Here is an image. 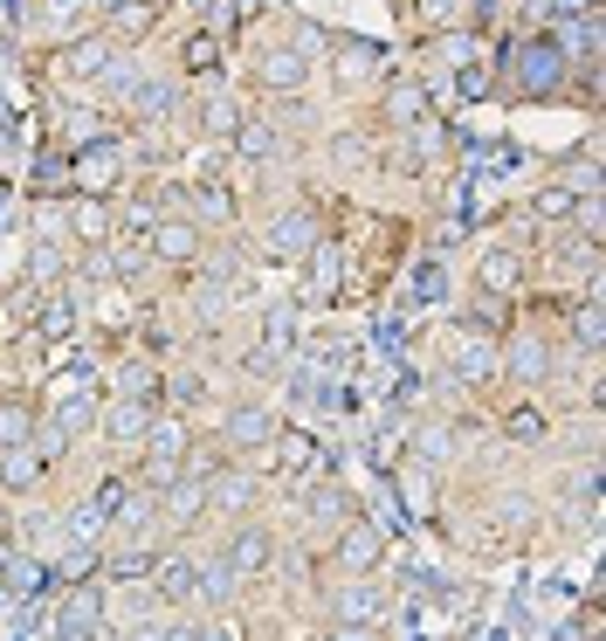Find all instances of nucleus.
Here are the masks:
<instances>
[{
  "label": "nucleus",
  "mask_w": 606,
  "mask_h": 641,
  "mask_svg": "<svg viewBox=\"0 0 606 641\" xmlns=\"http://www.w3.org/2000/svg\"><path fill=\"white\" fill-rule=\"evenodd\" d=\"M510 63H517V90H524V97H551V90L565 84V69H572V56H565L551 35H531Z\"/></svg>",
  "instance_id": "f257e3e1"
},
{
  "label": "nucleus",
  "mask_w": 606,
  "mask_h": 641,
  "mask_svg": "<svg viewBox=\"0 0 606 641\" xmlns=\"http://www.w3.org/2000/svg\"><path fill=\"white\" fill-rule=\"evenodd\" d=\"M187 449H194L187 421H159V428H145V483H152V490H166V483L179 476Z\"/></svg>",
  "instance_id": "f03ea898"
},
{
  "label": "nucleus",
  "mask_w": 606,
  "mask_h": 641,
  "mask_svg": "<svg viewBox=\"0 0 606 641\" xmlns=\"http://www.w3.org/2000/svg\"><path fill=\"white\" fill-rule=\"evenodd\" d=\"M118 166H124V152H118L111 139H90V145L69 159V187H84L90 200H103V194L118 187Z\"/></svg>",
  "instance_id": "7ed1b4c3"
},
{
  "label": "nucleus",
  "mask_w": 606,
  "mask_h": 641,
  "mask_svg": "<svg viewBox=\"0 0 606 641\" xmlns=\"http://www.w3.org/2000/svg\"><path fill=\"white\" fill-rule=\"evenodd\" d=\"M331 621L338 628H379L386 621V594H379V586H365V579L338 586V594H331Z\"/></svg>",
  "instance_id": "20e7f679"
},
{
  "label": "nucleus",
  "mask_w": 606,
  "mask_h": 641,
  "mask_svg": "<svg viewBox=\"0 0 606 641\" xmlns=\"http://www.w3.org/2000/svg\"><path fill=\"white\" fill-rule=\"evenodd\" d=\"M145 235H152V255H159V263H173V269L200 263V228L194 221H152Z\"/></svg>",
  "instance_id": "39448f33"
},
{
  "label": "nucleus",
  "mask_w": 606,
  "mask_h": 641,
  "mask_svg": "<svg viewBox=\"0 0 606 641\" xmlns=\"http://www.w3.org/2000/svg\"><path fill=\"white\" fill-rule=\"evenodd\" d=\"M379 552H386V538H379V524H365V518H352L345 538H338V566H345L352 579L373 573V566H379Z\"/></svg>",
  "instance_id": "423d86ee"
},
{
  "label": "nucleus",
  "mask_w": 606,
  "mask_h": 641,
  "mask_svg": "<svg viewBox=\"0 0 606 641\" xmlns=\"http://www.w3.org/2000/svg\"><path fill=\"white\" fill-rule=\"evenodd\" d=\"M310 242H318V214H310V208H283L269 221V235H262V248H269V255H304Z\"/></svg>",
  "instance_id": "0eeeda50"
},
{
  "label": "nucleus",
  "mask_w": 606,
  "mask_h": 641,
  "mask_svg": "<svg viewBox=\"0 0 606 641\" xmlns=\"http://www.w3.org/2000/svg\"><path fill=\"white\" fill-rule=\"evenodd\" d=\"M221 559L234 566V579H249V573H269V566H276V538L249 524V531H234V538H228V552H221Z\"/></svg>",
  "instance_id": "6e6552de"
},
{
  "label": "nucleus",
  "mask_w": 606,
  "mask_h": 641,
  "mask_svg": "<svg viewBox=\"0 0 606 641\" xmlns=\"http://www.w3.org/2000/svg\"><path fill=\"white\" fill-rule=\"evenodd\" d=\"M221 442H228V449H262V442H276V421H269V407H228V421H221Z\"/></svg>",
  "instance_id": "1a4fd4ad"
},
{
  "label": "nucleus",
  "mask_w": 606,
  "mask_h": 641,
  "mask_svg": "<svg viewBox=\"0 0 606 641\" xmlns=\"http://www.w3.org/2000/svg\"><path fill=\"white\" fill-rule=\"evenodd\" d=\"M48 476V455L35 442H21V449H0V490H35V483Z\"/></svg>",
  "instance_id": "9d476101"
},
{
  "label": "nucleus",
  "mask_w": 606,
  "mask_h": 641,
  "mask_svg": "<svg viewBox=\"0 0 606 641\" xmlns=\"http://www.w3.org/2000/svg\"><path fill=\"white\" fill-rule=\"evenodd\" d=\"M551 42H559L565 56L593 63V56H599V14H565V21H551Z\"/></svg>",
  "instance_id": "9b49d317"
},
{
  "label": "nucleus",
  "mask_w": 606,
  "mask_h": 641,
  "mask_svg": "<svg viewBox=\"0 0 606 641\" xmlns=\"http://www.w3.org/2000/svg\"><path fill=\"white\" fill-rule=\"evenodd\" d=\"M97 621H103L97 594H84V586H76V594L63 600V614H56V634H63V641H97Z\"/></svg>",
  "instance_id": "f8f14e48"
},
{
  "label": "nucleus",
  "mask_w": 606,
  "mask_h": 641,
  "mask_svg": "<svg viewBox=\"0 0 606 641\" xmlns=\"http://www.w3.org/2000/svg\"><path fill=\"white\" fill-rule=\"evenodd\" d=\"M103 69H111V35H84V42H69L63 76H76V84H97Z\"/></svg>",
  "instance_id": "ddd939ff"
},
{
  "label": "nucleus",
  "mask_w": 606,
  "mask_h": 641,
  "mask_svg": "<svg viewBox=\"0 0 606 641\" xmlns=\"http://www.w3.org/2000/svg\"><path fill=\"white\" fill-rule=\"evenodd\" d=\"M145 428H152V407L145 400H111L103 407V434H111V442H145Z\"/></svg>",
  "instance_id": "4468645a"
},
{
  "label": "nucleus",
  "mask_w": 606,
  "mask_h": 641,
  "mask_svg": "<svg viewBox=\"0 0 606 641\" xmlns=\"http://www.w3.org/2000/svg\"><path fill=\"white\" fill-rule=\"evenodd\" d=\"M455 373L469 379V387H489V379L504 373V358H496L489 339H462V345H455Z\"/></svg>",
  "instance_id": "2eb2a0df"
},
{
  "label": "nucleus",
  "mask_w": 606,
  "mask_h": 641,
  "mask_svg": "<svg viewBox=\"0 0 606 641\" xmlns=\"http://www.w3.org/2000/svg\"><path fill=\"white\" fill-rule=\"evenodd\" d=\"M200 510H207V483L173 476V483H166V497H159V518H166V524H194Z\"/></svg>",
  "instance_id": "dca6fc26"
},
{
  "label": "nucleus",
  "mask_w": 606,
  "mask_h": 641,
  "mask_svg": "<svg viewBox=\"0 0 606 641\" xmlns=\"http://www.w3.org/2000/svg\"><path fill=\"white\" fill-rule=\"evenodd\" d=\"M276 463H283L289 476H318V469H324V455H318V442H310L304 428H283V442H276Z\"/></svg>",
  "instance_id": "f3484780"
},
{
  "label": "nucleus",
  "mask_w": 606,
  "mask_h": 641,
  "mask_svg": "<svg viewBox=\"0 0 606 641\" xmlns=\"http://www.w3.org/2000/svg\"><path fill=\"white\" fill-rule=\"evenodd\" d=\"M152 586H159V600H194L200 594L194 559H152Z\"/></svg>",
  "instance_id": "a211bd4d"
},
{
  "label": "nucleus",
  "mask_w": 606,
  "mask_h": 641,
  "mask_svg": "<svg viewBox=\"0 0 606 641\" xmlns=\"http://www.w3.org/2000/svg\"><path fill=\"white\" fill-rule=\"evenodd\" d=\"M69 228H76V242H90V248H103V242H111V208H103V200H76V208H69Z\"/></svg>",
  "instance_id": "6ab92c4d"
},
{
  "label": "nucleus",
  "mask_w": 606,
  "mask_h": 641,
  "mask_svg": "<svg viewBox=\"0 0 606 641\" xmlns=\"http://www.w3.org/2000/svg\"><path fill=\"white\" fill-rule=\"evenodd\" d=\"M304 504H310V518H318V524H352V518H359L352 490H338V483H318V490H310Z\"/></svg>",
  "instance_id": "aec40b11"
},
{
  "label": "nucleus",
  "mask_w": 606,
  "mask_h": 641,
  "mask_svg": "<svg viewBox=\"0 0 606 641\" xmlns=\"http://www.w3.org/2000/svg\"><path fill=\"white\" fill-rule=\"evenodd\" d=\"M510 373L524 379V387H531V379H544V373H551V345L538 339V331H524V339L510 345Z\"/></svg>",
  "instance_id": "412c9836"
},
{
  "label": "nucleus",
  "mask_w": 606,
  "mask_h": 641,
  "mask_svg": "<svg viewBox=\"0 0 606 641\" xmlns=\"http://www.w3.org/2000/svg\"><path fill=\"white\" fill-rule=\"evenodd\" d=\"M304 48H269V56H262V84H269V90H297L304 84Z\"/></svg>",
  "instance_id": "4be33fe9"
},
{
  "label": "nucleus",
  "mask_w": 606,
  "mask_h": 641,
  "mask_svg": "<svg viewBox=\"0 0 606 641\" xmlns=\"http://www.w3.org/2000/svg\"><path fill=\"white\" fill-rule=\"evenodd\" d=\"M194 579H200L194 600H207V607H228V600H234V566H228V559H207V566H194Z\"/></svg>",
  "instance_id": "5701e85b"
},
{
  "label": "nucleus",
  "mask_w": 606,
  "mask_h": 641,
  "mask_svg": "<svg viewBox=\"0 0 606 641\" xmlns=\"http://www.w3.org/2000/svg\"><path fill=\"white\" fill-rule=\"evenodd\" d=\"M35 442V407L29 400H0V449Z\"/></svg>",
  "instance_id": "b1692460"
},
{
  "label": "nucleus",
  "mask_w": 606,
  "mask_h": 641,
  "mask_svg": "<svg viewBox=\"0 0 606 641\" xmlns=\"http://www.w3.org/2000/svg\"><path fill=\"white\" fill-rule=\"evenodd\" d=\"M234 124H242V104H234V97H207L200 104V132L207 139H234Z\"/></svg>",
  "instance_id": "393cba45"
},
{
  "label": "nucleus",
  "mask_w": 606,
  "mask_h": 641,
  "mask_svg": "<svg viewBox=\"0 0 606 641\" xmlns=\"http://www.w3.org/2000/svg\"><path fill=\"white\" fill-rule=\"evenodd\" d=\"M476 284H483V297H496V290H517V255H510V248H489Z\"/></svg>",
  "instance_id": "a878e982"
},
{
  "label": "nucleus",
  "mask_w": 606,
  "mask_h": 641,
  "mask_svg": "<svg viewBox=\"0 0 606 641\" xmlns=\"http://www.w3.org/2000/svg\"><path fill=\"white\" fill-rule=\"evenodd\" d=\"M386 118H393V124H420V118H428V97H420V84H393V90H386Z\"/></svg>",
  "instance_id": "bb28decb"
},
{
  "label": "nucleus",
  "mask_w": 606,
  "mask_h": 641,
  "mask_svg": "<svg viewBox=\"0 0 606 641\" xmlns=\"http://www.w3.org/2000/svg\"><path fill=\"white\" fill-rule=\"evenodd\" d=\"M304 255H310V297H331V290H338V269H345V263H338L324 242H310Z\"/></svg>",
  "instance_id": "cd10ccee"
},
{
  "label": "nucleus",
  "mask_w": 606,
  "mask_h": 641,
  "mask_svg": "<svg viewBox=\"0 0 606 641\" xmlns=\"http://www.w3.org/2000/svg\"><path fill=\"white\" fill-rule=\"evenodd\" d=\"M84 428H97V400H84V394L56 400V434H84Z\"/></svg>",
  "instance_id": "c85d7f7f"
},
{
  "label": "nucleus",
  "mask_w": 606,
  "mask_h": 641,
  "mask_svg": "<svg viewBox=\"0 0 606 641\" xmlns=\"http://www.w3.org/2000/svg\"><path fill=\"white\" fill-rule=\"evenodd\" d=\"M194 208H200V221H234V194L207 179V187H194Z\"/></svg>",
  "instance_id": "c756f323"
},
{
  "label": "nucleus",
  "mask_w": 606,
  "mask_h": 641,
  "mask_svg": "<svg viewBox=\"0 0 606 641\" xmlns=\"http://www.w3.org/2000/svg\"><path fill=\"white\" fill-rule=\"evenodd\" d=\"M234 145H242V159H269V152H276V132H269V124H234Z\"/></svg>",
  "instance_id": "7c9ffc66"
},
{
  "label": "nucleus",
  "mask_w": 606,
  "mask_h": 641,
  "mask_svg": "<svg viewBox=\"0 0 606 641\" xmlns=\"http://www.w3.org/2000/svg\"><path fill=\"white\" fill-rule=\"evenodd\" d=\"M152 14H159V8H145V0H124V8H111V35H145Z\"/></svg>",
  "instance_id": "2f4dec72"
},
{
  "label": "nucleus",
  "mask_w": 606,
  "mask_h": 641,
  "mask_svg": "<svg viewBox=\"0 0 606 641\" xmlns=\"http://www.w3.org/2000/svg\"><path fill=\"white\" fill-rule=\"evenodd\" d=\"M338 69H345V76H373L379 69V48L373 42H338Z\"/></svg>",
  "instance_id": "473e14b6"
},
{
  "label": "nucleus",
  "mask_w": 606,
  "mask_h": 641,
  "mask_svg": "<svg viewBox=\"0 0 606 641\" xmlns=\"http://www.w3.org/2000/svg\"><path fill=\"white\" fill-rule=\"evenodd\" d=\"M504 434H510V442H544V415H538V407H510Z\"/></svg>",
  "instance_id": "72a5a7b5"
},
{
  "label": "nucleus",
  "mask_w": 606,
  "mask_h": 641,
  "mask_svg": "<svg viewBox=\"0 0 606 641\" xmlns=\"http://www.w3.org/2000/svg\"><path fill=\"white\" fill-rule=\"evenodd\" d=\"M400 483H407V510H420V518H428V510H434V476H428V469H407Z\"/></svg>",
  "instance_id": "f704fd0d"
},
{
  "label": "nucleus",
  "mask_w": 606,
  "mask_h": 641,
  "mask_svg": "<svg viewBox=\"0 0 606 641\" xmlns=\"http://www.w3.org/2000/svg\"><path fill=\"white\" fill-rule=\"evenodd\" d=\"M572 208H579L572 187H544L538 194V221H572Z\"/></svg>",
  "instance_id": "c9c22d12"
},
{
  "label": "nucleus",
  "mask_w": 606,
  "mask_h": 641,
  "mask_svg": "<svg viewBox=\"0 0 606 641\" xmlns=\"http://www.w3.org/2000/svg\"><path fill=\"white\" fill-rule=\"evenodd\" d=\"M214 63H221V35H207V29H200V35L187 42V69H200V76H207Z\"/></svg>",
  "instance_id": "e433bc0d"
},
{
  "label": "nucleus",
  "mask_w": 606,
  "mask_h": 641,
  "mask_svg": "<svg viewBox=\"0 0 606 641\" xmlns=\"http://www.w3.org/2000/svg\"><path fill=\"white\" fill-rule=\"evenodd\" d=\"M131 97H139V118H166V111H173V90H166V84H139Z\"/></svg>",
  "instance_id": "4c0bfd02"
},
{
  "label": "nucleus",
  "mask_w": 606,
  "mask_h": 641,
  "mask_svg": "<svg viewBox=\"0 0 606 641\" xmlns=\"http://www.w3.org/2000/svg\"><path fill=\"white\" fill-rule=\"evenodd\" d=\"M69 531H76V538H84V545H90V538L103 531V504H97V497H90V504H76V510H69Z\"/></svg>",
  "instance_id": "58836bf2"
},
{
  "label": "nucleus",
  "mask_w": 606,
  "mask_h": 641,
  "mask_svg": "<svg viewBox=\"0 0 606 641\" xmlns=\"http://www.w3.org/2000/svg\"><path fill=\"white\" fill-rule=\"evenodd\" d=\"M90 573H97V552H90V545L63 552V566H56V579H69V586H76V579H90Z\"/></svg>",
  "instance_id": "ea45409f"
},
{
  "label": "nucleus",
  "mask_w": 606,
  "mask_h": 641,
  "mask_svg": "<svg viewBox=\"0 0 606 641\" xmlns=\"http://www.w3.org/2000/svg\"><path fill=\"white\" fill-rule=\"evenodd\" d=\"M414 145H420V159H441V152H448V132H441L434 118H420V124H414Z\"/></svg>",
  "instance_id": "a19ab883"
},
{
  "label": "nucleus",
  "mask_w": 606,
  "mask_h": 641,
  "mask_svg": "<svg viewBox=\"0 0 606 641\" xmlns=\"http://www.w3.org/2000/svg\"><path fill=\"white\" fill-rule=\"evenodd\" d=\"M166 394H173V407H200V400H207V379L179 373V379H166Z\"/></svg>",
  "instance_id": "79ce46f5"
},
{
  "label": "nucleus",
  "mask_w": 606,
  "mask_h": 641,
  "mask_svg": "<svg viewBox=\"0 0 606 641\" xmlns=\"http://www.w3.org/2000/svg\"><path fill=\"white\" fill-rule=\"evenodd\" d=\"M35 187H42V194L69 187V152H63V166H56V159H42V166H35Z\"/></svg>",
  "instance_id": "37998d69"
},
{
  "label": "nucleus",
  "mask_w": 606,
  "mask_h": 641,
  "mask_svg": "<svg viewBox=\"0 0 606 641\" xmlns=\"http://www.w3.org/2000/svg\"><path fill=\"white\" fill-rule=\"evenodd\" d=\"M111 573H118V579H145V573H152V552H118Z\"/></svg>",
  "instance_id": "c03bdc74"
},
{
  "label": "nucleus",
  "mask_w": 606,
  "mask_h": 641,
  "mask_svg": "<svg viewBox=\"0 0 606 641\" xmlns=\"http://www.w3.org/2000/svg\"><path fill=\"white\" fill-rule=\"evenodd\" d=\"M455 90H462V97H489V69H483V63H469V69L455 76Z\"/></svg>",
  "instance_id": "a18cd8bd"
},
{
  "label": "nucleus",
  "mask_w": 606,
  "mask_h": 641,
  "mask_svg": "<svg viewBox=\"0 0 606 641\" xmlns=\"http://www.w3.org/2000/svg\"><path fill=\"white\" fill-rule=\"evenodd\" d=\"M572 339H579V345H586V352L599 345V311H593V303H586V311H579V318H572Z\"/></svg>",
  "instance_id": "49530a36"
},
{
  "label": "nucleus",
  "mask_w": 606,
  "mask_h": 641,
  "mask_svg": "<svg viewBox=\"0 0 606 641\" xmlns=\"http://www.w3.org/2000/svg\"><path fill=\"white\" fill-rule=\"evenodd\" d=\"M565 14H599V0H551V21H565Z\"/></svg>",
  "instance_id": "de8ad7c7"
},
{
  "label": "nucleus",
  "mask_w": 606,
  "mask_h": 641,
  "mask_svg": "<svg viewBox=\"0 0 606 641\" xmlns=\"http://www.w3.org/2000/svg\"><path fill=\"white\" fill-rule=\"evenodd\" d=\"M414 290H420V297H441V269H434V263H420V276H414Z\"/></svg>",
  "instance_id": "09e8293b"
},
{
  "label": "nucleus",
  "mask_w": 606,
  "mask_h": 641,
  "mask_svg": "<svg viewBox=\"0 0 606 641\" xmlns=\"http://www.w3.org/2000/svg\"><path fill=\"white\" fill-rule=\"evenodd\" d=\"M283 345H289V318L276 311V318H269V352H283Z\"/></svg>",
  "instance_id": "8fccbe9b"
},
{
  "label": "nucleus",
  "mask_w": 606,
  "mask_h": 641,
  "mask_svg": "<svg viewBox=\"0 0 606 641\" xmlns=\"http://www.w3.org/2000/svg\"><path fill=\"white\" fill-rule=\"evenodd\" d=\"M76 8H84V0H48V21H56V29H63V21H69Z\"/></svg>",
  "instance_id": "3c124183"
},
{
  "label": "nucleus",
  "mask_w": 606,
  "mask_h": 641,
  "mask_svg": "<svg viewBox=\"0 0 606 641\" xmlns=\"http://www.w3.org/2000/svg\"><path fill=\"white\" fill-rule=\"evenodd\" d=\"M331 641H379V634H373V628H338V621H331Z\"/></svg>",
  "instance_id": "603ef678"
},
{
  "label": "nucleus",
  "mask_w": 606,
  "mask_h": 641,
  "mask_svg": "<svg viewBox=\"0 0 606 641\" xmlns=\"http://www.w3.org/2000/svg\"><path fill=\"white\" fill-rule=\"evenodd\" d=\"M131 641H166V628H131Z\"/></svg>",
  "instance_id": "864d4df0"
},
{
  "label": "nucleus",
  "mask_w": 606,
  "mask_h": 641,
  "mask_svg": "<svg viewBox=\"0 0 606 641\" xmlns=\"http://www.w3.org/2000/svg\"><path fill=\"white\" fill-rule=\"evenodd\" d=\"M166 641H200V628H166Z\"/></svg>",
  "instance_id": "5fc2aeb1"
},
{
  "label": "nucleus",
  "mask_w": 606,
  "mask_h": 641,
  "mask_svg": "<svg viewBox=\"0 0 606 641\" xmlns=\"http://www.w3.org/2000/svg\"><path fill=\"white\" fill-rule=\"evenodd\" d=\"M428 14L441 21V14H455V0H428Z\"/></svg>",
  "instance_id": "6e6d98bb"
},
{
  "label": "nucleus",
  "mask_w": 606,
  "mask_h": 641,
  "mask_svg": "<svg viewBox=\"0 0 606 641\" xmlns=\"http://www.w3.org/2000/svg\"><path fill=\"white\" fill-rule=\"evenodd\" d=\"M97 8H103V14H111V8H124V0H97Z\"/></svg>",
  "instance_id": "4d7b16f0"
},
{
  "label": "nucleus",
  "mask_w": 606,
  "mask_h": 641,
  "mask_svg": "<svg viewBox=\"0 0 606 641\" xmlns=\"http://www.w3.org/2000/svg\"><path fill=\"white\" fill-rule=\"evenodd\" d=\"M145 8H166V0H145Z\"/></svg>",
  "instance_id": "13d9d810"
}]
</instances>
